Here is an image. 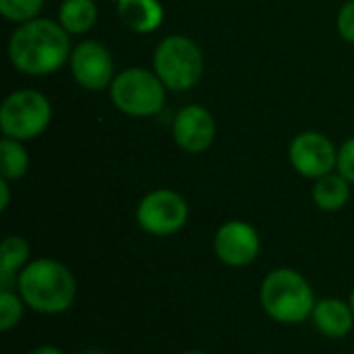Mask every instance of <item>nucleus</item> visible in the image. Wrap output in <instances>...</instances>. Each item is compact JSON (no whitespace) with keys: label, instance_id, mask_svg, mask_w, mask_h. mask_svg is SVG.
I'll list each match as a JSON object with an SVG mask.
<instances>
[{"label":"nucleus","instance_id":"obj_5","mask_svg":"<svg viewBox=\"0 0 354 354\" xmlns=\"http://www.w3.org/2000/svg\"><path fill=\"white\" fill-rule=\"evenodd\" d=\"M153 73L170 91L193 89L203 75L201 48L187 35L164 37L153 52Z\"/></svg>","mask_w":354,"mask_h":354},{"label":"nucleus","instance_id":"obj_24","mask_svg":"<svg viewBox=\"0 0 354 354\" xmlns=\"http://www.w3.org/2000/svg\"><path fill=\"white\" fill-rule=\"evenodd\" d=\"M79 354H106V353H102V351H83V353H79Z\"/></svg>","mask_w":354,"mask_h":354},{"label":"nucleus","instance_id":"obj_9","mask_svg":"<svg viewBox=\"0 0 354 354\" xmlns=\"http://www.w3.org/2000/svg\"><path fill=\"white\" fill-rule=\"evenodd\" d=\"M75 81L87 91L110 89L114 81V58L110 50L97 39H83L77 44L68 58Z\"/></svg>","mask_w":354,"mask_h":354},{"label":"nucleus","instance_id":"obj_13","mask_svg":"<svg viewBox=\"0 0 354 354\" xmlns=\"http://www.w3.org/2000/svg\"><path fill=\"white\" fill-rule=\"evenodd\" d=\"M118 19L135 33H151L164 21L160 0H120L116 4Z\"/></svg>","mask_w":354,"mask_h":354},{"label":"nucleus","instance_id":"obj_6","mask_svg":"<svg viewBox=\"0 0 354 354\" xmlns=\"http://www.w3.org/2000/svg\"><path fill=\"white\" fill-rule=\"evenodd\" d=\"M52 122L50 100L35 89H19L0 106V129L4 137L29 141L39 137Z\"/></svg>","mask_w":354,"mask_h":354},{"label":"nucleus","instance_id":"obj_11","mask_svg":"<svg viewBox=\"0 0 354 354\" xmlns=\"http://www.w3.org/2000/svg\"><path fill=\"white\" fill-rule=\"evenodd\" d=\"M172 137L183 151L203 153L216 141V118L199 104L183 106L172 120Z\"/></svg>","mask_w":354,"mask_h":354},{"label":"nucleus","instance_id":"obj_22","mask_svg":"<svg viewBox=\"0 0 354 354\" xmlns=\"http://www.w3.org/2000/svg\"><path fill=\"white\" fill-rule=\"evenodd\" d=\"M8 183H10V180L0 178V209H2V212L8 207V201H10V189H8Z\"/></svg>","mask_w":354,"mask_h":354},{"label":"nucleus","instance_id":"obj_21","mask_svg":"<svg viewBox=\"0 0 354 354\" xmlns=\"http://www.w3.org/2000/svg\"><path fill=\"white\" fill-rule=\"evenodd\" d=\"M336 25H338V33L342 35V39L354 44V0H348L346 4H342Z\"/></svg>","mask_w":354,"mask_h":354},{"label":"nucleus","instance_id":"obj_17","mask_svg":"<svg viewBox=\"0 0 354 354\" xmlns=\"http://www.w3.org/2000/svg\"><path fill=\"white\" fill-rule=\"evenodd\" d=\"M29 170V153L23 141L2 137L0 141V176L4 180H19Z\"/></svg>","mask_w":354,"mask_h":354},{"label":"nucleus","instance_id":"obj_4","mask_svg":"<svg viewBox=\"0 0 354 354\" xmlns=\"http://www.w3.org/2000/svg\"><path fill=\"white\" fill-rule=\"evenodd\" d=\"M108 91L114 108L135 118L160 114L166 100V87L160 77L143 66H131L116 73Z\"/></svg>","mask_w":354,"mask_h":354},{"label":"nucleus","instance_id":"obj_1","mask_svg":"<svg viewBox=\"0 0 354 354\" xmlns=\"http://www.w3.org/2000/svg\"><path fill=\"white\" fill-rule=\"evenodd\" d=\"M71 33L50 19H31L21 23L8 39V58L12 66L31 77H46L60 71L71 58Z\"/></svg>","mask_w":354,"mask_h":354},{"label":"nucleus","instance_id":"obj_12","mask_svg":"<svg viewBox=\"0 0 354 354\" xmlns=\"http://www.w3.org/2000/svg\"><path fill=\"white\" fill-rule=\"evenodd\" d=\"M311 322L324 336L340 340L351 334L354 326V313L351 303L342 299H322L315 303Z\"/></svg>","mask_w":354,"mask_h":354},{"label":"nucleus","instance_id":"obj_3","mask_svg":"<svg viewBox=\"0 0 354 354\" xmlns=\"http://www.w3.org/2000/svg\"><path fill=\"white\" fill-rule=\"evenodd\" d=\"M259 303L274 322L295 326L311 319L317 301L303 274L292 268H278L263 278Z\"/></svg>","mask_w":354,"mask_h":354},{"label":"nucleus","instance_id":"obj_26","mask_svg":"<svg viewBox=\"0 0 354 354\" xmlns=\"http://www.w3.org/2000/svg\"><path fill=\"white\" fill-rule=\"evenodd\" d=\"M183 354H207V353H199V351H191V353H183Z\"/></svg>","mask_w":354,"mask_h":354},{"label":"nucleus","instance_id":"obj_15","mask_svg":"<svg viewBox=\"0 0 354 354\" xmlns=\"http://www.w3.org/2000/svg\"><path fill=\"white\" fill-rule=\"evenodd\" d=\"M351 199V183L340 172H330L315 180L313 201L322 212H340Z\"/></svg>","mask_w":354,"mask_h":354},{"label":"nucleus","instance_id":"obj_7","mask_svg":"<svg viewBox=\"0 0 354 354\" xmlns=\"http://www.w3.org/2000/svg\"><path fill=\"white\" fill-rule=\"evenodd\" d=\"M189 220L187 199L172 189H156L137 205V224L153 236H170Z\"/></svg>","mask_w":354,"mask_h":354},{"label":"nucleus","instance_id":"obj_20","mask_svg":"<svg viewBox=\"0 0 354 354\" xmlns=\"http://www.w3.org/2000/svg\"><path fill=\"white\" fill-rule=\"evenodd\" d=\"M336 170L351 185H354V137H351L348 141H344L338 147V164H336Z\"/></svg>","mask_w":354,"mask_h":354},{"label":"nucleus","instance_id":"obj_27","mask_svg":"<svg viewBox=\"0 0 354 354\" xmlns=\"http://www.w3.org/2000/svg\"><path fill=\"white\" fill-rule=\"evenodd\" d=\"M112 2H114V4H118V2H120V0H112Z\"/></svg>","mask_w":354,"mask_h":354},{"label":"nucleus","instance_id":"obj_16","mask_svg":"<svg viewBox=\"0 0 354 354\" xmlns=\"http://www.w3.org/2000/svg\"><path fill=\"white\" fill-rule=\"evenodd\" d=\"M97 21L95 0H62L58 10V23L71 35L87 33Z\"/></svg>","mask_w":354,"mask_h":354},{"label":"nucleus","instance_id":"obj_8","mask_svg":"<svg viewBox=\"0 0 354 354\" xmlns=\"http://www.w3.org/2000/svg\"><path fill=\"white\" fill-rule=\"evenodd\" d=\"M288 160L301 176L317 180L334 172L338 164V147L324 133L303 131L290 141Z\"/></svg>","mask_w":354,"mask_h":354},{"label":"nucleus","instance_id":"obj_23","mask_svg":"<svg viewBox=\"0 0 354 354\" xmlns=\"http://www.w3.org/2000/svg\"><path fill=\"white\" fill-rule=\"evenodd\" d=\"M29 354H64L60 348H56V346H48V344H44V346H37V348H33Z\"/></svg>","mask_w":354,"mask_h":354},{"label":"nucleus","instance_id":"obj_10","mask_svg":"<svg viewBox=\"0 0 354 354\" xmlns=\"http://www.w3.org/2000/svg\"><path fill=\"white\" fill-rule=\"evenodd\" d=\"M259 232L245 220H230L222 224L214 236L216 257L230 268H245L259 255Z\"/></svg>","mask_w":354,"mask_h":354},{"label":"nucleus","instance_id":"obj_19","mask_svg":"<svg viewBox=\"0 0 354 354\" xmlns=\"http://www.w3.org/2000/svg\"><path fill=\"white\" fill-rule=\"evenodd\" d=\"M23 309L25 303L19 297V292L0 290V330L10 332L12 328H17L23 317Z\"/></svg>","mask_w":354,"mask_h":354},{"label":"nucleus","instance_id":"obj_2","mask_svg":"<svg viewBox=\"0 0 354 354\" xmlns=\"http://www.w3.org/2000/svg\"><path fill=\"white\" fill-rule=\"evenodd\" d=\"M17 292L25 307L41 315H58L71 309L77 297L73 272L50 257L33 259L19 272Z\"/></svg>","mask_w":354,"mask_h":354},{"label":"nucleus","instance_id":"obj_14","mask_svg":"<svg viewBox=\"0 0 354 354\" xmlns=\"http://www.w3.org/2000/svg\"><path fill=\"white\" fill-rule=\"evenodd\" d=\"M29 261V245L23 236L10 234L0 247V290H12L19 280V270Z\"/></svg>","mask_w":354,"mask_h":354},{"label":"nucleus","instance_id":"obj_25","mask_svg":"<svg viewBox=\"0 0 354 354\" xmlns=\"http://www.w3.org/2000/svg\"><path fill=\"white\" fill-rule=\"evenodd\" d=\"M348 303H351V309H353V313H354V290H353V295H351V301H348Z\"/></svg>","mask_w":354,"mask_h":354},{"label":"nucleus","instance_id":"obj_18","mask_svg":"<svg viewBox=\"0 0 354 354\" xmlns=\"http://www.w3.org/2000/svg\"><path fill=\"white\" fill-rule=\"evenodd\" d=\"M41 8H44V0H0L2 17L19 25L37 19Z\"/></svg>","mask_w":354,"mask_h":354}]
</instances>
